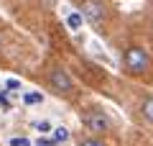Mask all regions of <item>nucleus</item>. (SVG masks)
<instances>
[{"label": "nucleus", "instance_id": "1", "mask_svg": "<svg viewBox=\"0 0 153 146\" xmlns=\"http://www.w3.org/2000/svg\"><path fill=\"white\" fill-rule=\"evenodd\" d=\"M123 69L130 77L146 80V77H153V59L143 46H128L123 51Z\"/></svg>", "mask_w": 153, "mask_h": 146}, {"label": "nucleus", "instance_id": "2", "mask_svg": "<svg viewBox=\"0 0 153 146\" xmlns=\"http://www.w3.org/2000/svg\"><path fill=\"white\" fill-rule=\"evenodd\" d=\"M79 11H82V16L94 28H102L105 21H107V5H105L102 0H82L79 3Z\"/></svg>", "mask_w": 153, "mask_h": 146}, {"label": "nucleus", "instance_id": "3", "mask_svg": "<svg viewBox=\"0 0 153 146\" xmlns=\"http://www.w3.org/2000/svg\"><path fill=\"white\" fill-rule=\"evenodd\" d=\"M49 87L56 95H71L74 92V80H71V75L64 67H54L49 72Z\"/></svg>", "mask_w": 153, "mask_h": 146}, {"label": "nucleus", "instance_id": "4", "mask_svg": "<svg viewBox=\"0 0 153 146\" xmlns=\"http://www.w3.org/2000/svg\"><path fill=\"white\" fill-rule=\"evenodd\" d=\"M84 126H87L92 133H105V131H110V118H107L105 110L89 108L87 113H84Z\"/></svg>", "mask_w": 153, "mask_h": 146}, {"label": "nucleus", "instance_id": "5", "mask_svg": "<svg viewBox=\"0 0 153 146\" xmlns=\"http://www.w3.org/2000/svg\"><path fill=\"white\" fill-rule=\"evenodd\" d=\"M140 113H143V118L146 120H151L153 123V97H146L140 103Z\"/></svg>", "mask_w": 153, "mask_h": 146}, {"label": "nucleus", "instance_id": "6", "mask_svg": "<svg viewBox=\"0 0 153 146\" xmlns=\"http://www.w3.org/2000/svg\"><path fill=\"white\" fill-rule=\"evenodd\" d=\"M23 103L26 105H38V103H44V95L41 92H26L23 95Z\"/></svg>", "mask_w": 153, "mask_h": 146}, {"label": "nucleus", "instance_id": "7", "mask_svg": "<svg viewBox=\"0 0 153 146\" xmlns=\"http://www.w3.org/2000/svg\"><path fill=\"white\" fill-rule=\"evenodd\" d=\"M54 141H56V144H61V141H69V131H66L64 126L54 128Z\"/></svg>", "mask_w": 153, "mask_h": 146}, {"label": "nucleus", "instance_id": "8", "mask_svg": "<svg viewBox=\"0 0 153 146\" xmlns=\"http://www.w3.org/2000/svg\"><path fill=\"white\" fill-rule=\"evenodd\" d=\"M82 18L84 16H79V13H71V16H69V26L71 28H79V26H82Z\"/></svg>", "mask_w": 153, "mask_h": 146}, {"label": "nucleus", "instance_id": "9", "mask_svg": "<svg viewBox=\"0 0 153 146\" xmlns=\"http://www.w3.org/2000/svg\"><path fill=\"white\" fill-rule=\"evenodd\" d=\"M0 108L10 110V100H8V90H3V92H0Z\"/></svg>", "mask_w": 153, "mask_h": 146}, {"label": "nucleus", "instance_id": "10", "mask_svg": "<svg viewBox=\"0 0 153 146\" xmlns=\"http://www.w3.org/2000/svg\"><path fill=\"white\" fill-rule=\"evenodd\" d=\"M36 126V131H41V133H46V131H51V126L46 123V120H38V123H33Z\"/></svg>", "mask_w": 153, "mask_h": 146}, {"label": "nucleus", "instance_id": "11", "mask_svg": "<svg viewBox=\"0 0 153 146\" xmlns=\"http://www.w3.org/2000/svg\"><path fill=\"white\" fill-rule=\"evenodd\" d=\"M79 146H105V144H102V141H97V138H84Z\"/></svg>", "mask_w": 153, "mask_h": 146}, {"label": "nucleus", "instance_id": "12", "mask_svg": "<svg viewBox=\"0 0 153 146\" xmlns=\"http://www.w3.org/2000/svg\"><path fill=\"white\" fill-rule=\"evenodd\" d=\"M10 146H31V141H28V138H13Z\"/></svg>", "mask_w": 153, "mask_h": 146}, {"label": "nucleus", "instance_id": "13", "mask_svg": "<svg viewBox=\"0 0 153 146\" xmlns=\"http://www.w3.org/2000/svg\"><path fill=\"white\" fill-rule=\"evenodd\" d=\"M36 146H56V141H49V138H44V136H41V138L36 141Z\"/></svg>", "mask_w": 153, "mask_h": 146}, {"label": "nucleus", "instance_id": "14", "mask_svg": "<svg viewBox=\"0 0 153 146\" xmlns=\"http://www.w3.org/2000/svg\"><path fill=\"white\" fill-rule=\"evenodd\" d=\"M8 92H10V90H18V87H21V82H18V80H8Z\"/></svg>", "mask_w": 153, "mask_h": 146}, {"label": "nucleus", "instance_id": "15", "mask_svg": "<svg viewBox=\"0 0 153 146\" xmlns=\"http://www.w3.org/2000/svg\"><path fill=\"white\" fill-rule=\"evenodd\" d=\"M151 31H153V21H151Z\"/></svg>", "mask_w": 153, "mask_h": 146}]
</instances>
